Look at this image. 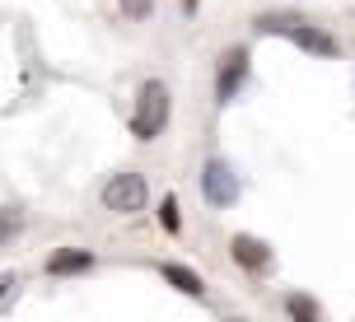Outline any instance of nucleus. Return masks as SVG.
<instances>
[{
    "label": "nucleus",
    "mask_w": 355,
    "mask_h": 322,
    "mask_svg": "<svg viewBox=\"0 0 355 322\" xmlns=\"http://www.w3.org/2000/svg\"><path fill=\"white\" fill-rule=\"evenodd\" d=\"M117 5H122V15L131 19V24H141V19L155 15V0H117Z\"/></svg>",
    "instance_id": "obj_12"
},
{
    "label": "nucleus",
    "mask_w": 355,
    "mask_h": 322,
    "mask_svg": "<svg viewBox=\"0 0 355 322\" xmlns=\"http://www.w3.org/2000/svg\"><path fill=\"white\" fill-rule=\"evenodd\" d=\"M285 313L300 318V322H318L322 318V308L313 304V299H304V294H290V299H285Z\"/></svg>",
    "instance_id": "obj_10"
},
{
    "label": "nucleus",
    "mask_w": 355,
    "mask_h": 322,
    "mask_svg": "<svg viewBox=\"0 0 355 322\" xmlns=\"http://www.w3.org/2000/svg\"><path fill=\"white\" fill-rule=\"evenodd\" d=\"M15 280H19L15 271H0V299H5V294H10V289H15Z\"/></svg>",
    "instance_id": "obj_13"
},
{
    "label": "nucleus",
    "mask_w": 355,
    "mask_h": 322,
    "mask_svg": "<svg viewBox=\"0 0 355 322\" xmlns=\"http://www.w3.org/2000/svg\"><path fill=\"white\" fill-rule=\"evenodd\" d=\"M159 276H164V280H168V285L178 289V294H187V299H201V294H206V285H201V276H196L192 267L164 262V267H159Z\"/></svg>",
    "instance_id": "obj_8"
},
{
    "label": "nucleus",
    "mask_w": 355,
    "mask_h": 322,
    "mask_svg": "<svg viewBox=\"0 0 355 322\" xmlns=\"http://www.w3.org/2000/svg\"><path fill=\"white\" fill-rule=\"evenodd\" d=\"M248 47H230V52L220 56V66H215V103L225 107L234 103V93L243 89V80H248Z\"/></svg>",
    "instance_id": "obj_5"
},
{
    "label": "nucleus",
    "mask_w": 355,
    "mask_h": 322,
    "mask_svg": "<svg viewBox=\"0 0 355 322\" xmlns=\"http://www.w3.org/2000/svg\"><path fill=\"white\" fill-rule=\"evenodd\" d=\"M182 10H187V15H192V10H196V0H182Z\"/></svg>",
    "instance_id": "obj_14"
},
{
    "label": "nucleus",
    "mask_w": 355,
    "mask_h": 322,
    "mask_svg": "<svg viewBox=\"0 0 355 322\" xmlns=\"http://www.w3.org/2000/svg\"><path fill=\"white\" fill-rule=\"evenodd\" d=\"M145 201H150V187H145V173H136V168L112 173L103 182V211H112V215H136V211H145Z\"/></svg>",
    "instance_id": "obj_3"
},
{
    "label": "nucleus",
    "mask_w": 355,
    "mask_h": 322,
    "mask_svg": "<svg viewBox=\"0 0 355 322\" xmlns=\"http://www.w3.org/2000/svg\"><path fill=\"white\" fill-rule=\"evenodd\" d=\"M159 229L164 233H178V229H182V206H178V197H164L159 201Z\"/></svg>",
    "instance_id": "obj_11"
},
{
    "label": "nucleus",
    "mask_w": 355,
    "mask_h": 322,
    "mask_svg": "<svg viewBox=\"0 0 355 322\" xmlns=\"http://www.w3.org/2000/svg\"><path fill=\"white\" fill-rule=\"evenodd\" d=\"M28 229V215L19 211V206H0V248H10L19 243V233Z\"/></svg>",
    "instance_id": "obj_9"
},
{
    "label": "nucleus",
    "mask_w": 355,
    "mask_h": 322,
    "mask_svg": "<svg viewBox=\"0 0 355 322\" xmlns=\"http://www.w3.org/2000/svg\"><path fill=\"white\" fill-rule=\"evenodd\" d=\"M168 112H173L168 84L164 80H145L141 89H136V103H131V136L136 141H155L168 126Z\"/></svg>",
    "instance_id": "obj_2"
},
{
    "label": "nucleus",
    "mask_w": 355,
    "mask_h": 322,
    "mask_svg": "<svg viewBox=\"0 0 355 322\" xmlns=\"http://www.w3.org/2000/svg\"><path fill=\"white\" fill-rule=\"evenodd\" d=\"M47 271L52 276H80V271H94V252L85 248H56L47 257Z\"/></svg>",
    "instance_id": "obj_7"
},
{
    "label": "nucleus",
    "mask_w": 355,
    "mask_h": 322,
    "mask_svg": "<svg viewBox=\"0 0 355 322\" xmlns=\"http://www.w3.org/2000/svg\"><path fill=\"white\" fill-rule=\"evenodd\" d=\"M230 257L243 271H252V276L271 271V248H266L262 238H252V233H234V238H230Z\"/></svg>",
    "instance_id": "obj_6"
},
{
    "label": "nucleus",
    "mask_w": 355,
    "mask_h": 322,
    "mask_svg": "<svg viewBox=\"0 0 355 322\" xmlns=\"http://www.w3.org/2000/svg\"><path fill=\"white\" fill-rule=\"evenodd\" d=\"M257 33H281V37H290L300 52L322 56V61H332V56L341 52L337 37L327 33V28H318V24H309V19H300V15H257Z\"/></svg>",
    "instance_id": "obj_1"
},
{
    "label": "nucleus",
    "mask_w": 355,
    "mask_h": 322,
    "mask_svg": "<svg viewBox=\"0 0 355 322\" xmlns=\"http://www.w3.org/2000/svg\"><path fill=\"white\" fill-rule=\"evenodd\" d=\"M201 197L215 211H230L239 201V173H234L230 159H206L201 163Z\"/></svg>",
    "instance_id": "obj_4"
}]
</instances>
